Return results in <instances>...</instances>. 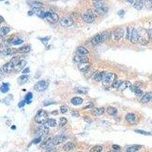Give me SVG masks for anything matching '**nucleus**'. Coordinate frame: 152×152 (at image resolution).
<instances>
[{
    "instance_id": "1",
    "label": "nucleus",
    "mask_w": 152,
    "mask_h": 152,
    "mask_svg": "<svg viewBox=\"0 0 152 152\" xmlns=\"http://www.w3.org/2000/svg\"><path fill=\"white\" fill-rule=\"evenodd\" d=\"M48 114L45 110H40L37 112L36 116L34 117V120L37 123L40 124V125H44L46 123L48 120Z\"/></svg>"
},
{
    "instance_id": "2",
    "label": "nucleus",
    "mask_w": 152,
    "mask_h": 152,
    "mask_svg": "<svg viewBox=\"0 0 152 152\" xmlns=\"http://www.w3.org/2000/svg\"><path fill=\"white\" fill-rule=\"evenodd\" d=\"M116 80V75L114 73L105 74L103 78V84L105 86H112L113 82Z\"/></svg>"
},
{
    "instance_id": "3",
    "label": "nucleus",
    "mask_w": 152,
    "mask_h": 152,
    "mask_svg": "<svg viewBox=\"0 0 152 152\" xmlns=\"http://www.w3.org/2000/svg\"><path fill=\"white\" fill-rule=\"evenodd\" d=\"M139 34V41L141 44L142 45H146L148 43V40L150 39L149 33L143 29L140 31V32H138Z\"/></svg>"
},
{
    "instance_id": "4",
    "label": "nucleus",
    "mask_w": 152,
    "mask_h": 152,
    "mask_svg": "<svg viewBox=\"0 0 152 152\" xmlns=\"http://www.w3.org/2000/svg\"><path fill=\"white\" fill-rule=\"evenodd\" d=\"M48 86H49V83L46 81H44V80L39 81L37 82L35 84V85H34V90L37 91L41 92V91H45L46 88L48 87Z\"/></svg>"
},
{
    "instance_id": "5",
    "label": "nucleus",
    "mask_w": 152,
    "mask_h": 152,
    "mask_svg": "<svg viewBox=\"0 0 152 152\" xmlns=\"http://www.w3.org/2000/svg\"><path fill=\"white\" fill-rule=\"evenodd\" d=\"M94 7H95L96 12L99 15H104L108 11V8L107 6H105L103 3H101L100 2H96L94 4Z\"/></svg>"
},
{
    "instance_id": "6",
    "label": "nucleus",
    "mask_w": 152,
    "mask_h": 152,
    "mask_svg": "<svg viewBox=\"0 0 152 152\" xmlns=\"http://www.w3.org/2000/svg\"><path fill=\"white\" fill-rule=\"evenodd\" d=\"M73 20L70 18V17H64L61 19V21H59V24L61 26H62L63 28H69L71 27L72 25H73Z\"/></svg>"
},
{
    "instance_id": "7",
    "label": "nucleus",
    "mask_w": 152,
    "mask_h": 152,
    "mask_svg": "<svg viewBox=\"0 0 152 152\" xmlns=\"http://www.w3.org/2000/svg\"><path fill=\"white\" fill-rule=\"evenodd\" d=\"M82 19L84 20V21H85L87 24H92L95 21V17L91 12L88 11L82 15Z\"/></svg>"
},
{
    "instance_id": "8",
    "label": "nucleus",
    "mask_w": 152,
    "mask_h": 152,
    "mask_svg": "<svg viewBox=\"0 0 152 152\" xmlns=\"http://www.w3.org/2000/svg\"><path fill=\"white\" fill-rule=\"evenodd\" d=\"M45 18H47L53 23H56L59 21V16L54 12L51 11H45Z\"/></svg>"
},
{
    "instance_id": "9",
    "label": "nucleus",
    "mask_w": 152,
    "mask_h": 152,
    "mask_svg": "<svg viewBox=\"0 0 152 152\" xmlns=\"http://www.w3.org/2000/svg\"><path fill=\"white\" fill-rule=\"evenodd\" d=\"M129 40L132 43H137L139 41V34H138V32L136 29H135V28L132 29Z\"/></svg>"
},
{
    "instance_id": "10",
    "label": "nucleus",
    "mask_w": 152,
    "mask_h": 152,
    "mask_svg": "<svg viewBox=\"0 0 152 152\" xmlns=\"http://www.w3.org/2000/svg\"><path fill=\"white\" fill-rule=\"evenodd\" d=\"M124 32L122 28H117L113 32V38L114 40H119L123 37Z\"/></svg>"
},
{
    "instance_id": "11",
    "label": "nucleus",
    "mask_w": 152,
    "mask_h": 152,
    "mask_svg": "<svg viewBox=\"0 0 152 152\" xmlns=\"http://www.w3.org/2000/svg\"><path fill=\"white\" fill-rule=\"evenodd\" d=\"M5 73H11L13 72L15 69V65L12 63L11 62H8L6 64H5L3 66H2V69Z\"/></svg>"
},
{
    "instance_id": "12",
    "label": "nucleus",
    "mask_w": 152,
    "mask_h": 152,
    "mask_svg": "<svg viewBox=\"0 0 152 152\" xmlns=\"http://www.w3.org/2000/svg\"><path fill=\"white\" fill-rule=\"evenodd\" d=\"M66 139V136H63V135H58L56 136L51 142V143L54 145H58L61 143H62L63 142H65Z\"/></svg>"
},
{
    "instance_id": "13",
    "label": "nucleus",
    "mask_w": 152,
    "mask_h": 152,
    "mask_svg": "<svg viewBox=\"0 0 152 152\" xmlns=\"http://www.w3.org/2000/svg\"><path fill=\"white\" fill-rule=\"evenodd\" d=\"M75 62L77 63H87L89 62V59L85 56H79V55H76L74 57Z\"/></svg>"
},
{
    "instance_id": "14",
    "label": "nucleus",
    "mask_w": 152,
    "mask_h": 152,
    "mask_svg": "<svg viewBox=\"0 0 152 152\" xmlns=\"http://www.w3.org/2000/svg\"><path fill=\"white\" fill-rule=\"evenodd\" d=\"M37 132H38V133L40 134V137H41V136H43V135H47V134L49 133V129L48 127H46V125H41L40 126H39V127H38Z\"/></svg>"
},
{
    "instance_id": "15",
    "label": "nucleus",
    "mask_w": 152,
    "mask_h": 152,
    "mask_svg": "<svg viewBox=\"0 0 152 152\" xmlns=\"http://www.w3.org/2000/svg\"><path fill=\"white\" fill-rule=\"evenodd\" d=\"M105 111V109L104 107H98V108H94L93 110H92V114L95 116H101L102 114H104Z\"/></svg>"
},
{
    "instance_id": "16",
    "label": "nucleus",
    "mask_w": 152,
    "mask_h": 152,
    "mask_svg": "<svg viewBox=\"0 0 152 152\" xmlns=\"http://www.w3.org/2000/svg\"><path fill=\"white\" fill-rule=\"evenodd\" d=\"M76 53H77V55H79V56H85V55L89 53V51H88V50L84 46H79L77 48Z\"/></svg>"
},
{
    "instance_id": "17",
    "label": "nucleus",
    "mask_w": 152,
    "mask_h": 152,
    "mask_svg": "<svg viewBox=\"0 0 152 152\" xmlns=\"http://www.w3.org/2000/svg\"><path fill=\"white\" fill-rule=\"evenodd\" d=\"M125 120L131 124H133L136 121V116L133 113H128L125 116Z\"/></svg>"
},
{
    "instance_id": "18",
    "label": "nucleus",
    "mask_w": 152,
    "mask_h": 152,
    "mask_svg": "<svg viewBox=\"0 0 152 152\" xmlns=\"http://www.w3.org/2000/svg\"><path fill=\"white\" fill-rule=\"evenodd\" d=\"M75 148V143L71 142H67V143H66L64 145H63V150H64L65 151H70L73 150Z\"/></svg>"
},
{
    "instance_id": "19",
    "label": "nucleus",
    "mask_w": 152,
    "mask_h": 152,
    "mask_svg": "<svg viewBox=\"0 0 152 152\" xmlns=\"http://www.w3.org/2000/svg\"><path fill=\"white\" fill-rule=\"evenodd\" d=\"M102 39H101V36H100V34H97L95 35L93 38H92V40H91V43L93 45L96 46L100 43H102Z\"/></svg>"
},
{
    "instance_id": "20",
    "label": "nucleus",
    "mask_w": 152,
    "mask_h": 152,
    "mask_svg": "<svg viewBox=\"0 0 152 152\" xmlns=\"http://www.w3.org/2000/svg\"><path fill=\"white\" fill-rule=\"evenodd\" d=\"M151 99H152V94L149 92V93H146L145 94L142 96L141 101H142V103L146 104V103H148Z\"/></svg>"
},
{
    "instance_id": "21",
    "label": "nucleus",
    "mask_w": 152,
    "mask_h": 152,
    "mask_svg": "<svg viewBox=\"0 0 152 152\" xmlns=\"http://www.w3.org/2000/svg\"><path fill=\"white\" fill-rule=\"evenodd\" d=\"M18 52V49H15V48H8L3 50V53L5 55H14Z\"/></svg>"
},
{
    "instance_id": "22",
    "label": "nucleus",
    "mask_w": 152,
    "mask_h": 152,
    "mask_svg": "<svg viewBox=\"0 0 152 152\" xmlns=\"http://www.w3.org/2000/svg\"><path fill=\"white\" fill-rule=\"evenodd\" d=\"M104 75H105V74H104V72H96V73L93 75V78H94V81L99 82V81H103V78H104Z\"/></svg>"
},
{
    "instance_id": "23",
    "label": "nucleus",
    "mask_w": 152,
    "mask_h": 152,
    "mask_svg": "<svg viewBox=\"0 0 152 152\" xmlns=\"http://www.w3.org/2000/svg\"><path fill=\"white\" fill-rule=\"evenodd\" d=\"M131 86H132V84L129 81H122L118 88L120 91H123V90L126 89V88L130 87Z\"/></svg>"
},
{
    "instance_id": "24",
    "label": "nucleus",
    "mask_w": 152,
    "mask_h": 152,
    "mask_svg": "<svg viewBox=\"0 0 152 152\" xmlns=\"http://www.w3.org/2000/svg\"><path fill=\"white\" fill-rule=\"evenodd\" d=\"M130 87H131L130 89L132 90V91L135 92V94L137 96H138V97H141V96H142V95H143V91H142L140 89V88L137 87L136 86H131Z\"/></svg>"
},
{
    "instance_id": "25",
    "label": "nucleus",
    "mask_w": 152,
    "mask_h": 152,
    "mask_svg": "<svg viewBox=\"0 0 152 152\" xmlns=\"http://www.w3.org/2000/svg\"><path fill=\"white\" fill-rule=\"evenodd\" d=\"M31 7L33 8V11H37L38 10H40V8H41V7L43 6L42 3L40 2H32L31 3Z\"/></svg>"
},
{
    "instance_id": "26",
    "label": "nucleus",
    "mask_w": 152,
    "mask_h": 152,
    "mask_svg": "<svg viewBox=\"0 0 152 152\" xmlns=\"http://www.w3.org/2000/svg\"><path fill=\"white\" fill-rule=\"evenodd\" d=\"M83 102V99L78 97H75L71 100V103L74 105H79L81 104Z\"/></svg>"
},
{
    "instance_id": "27",
    "label": "nucleus",
    "mask_w": 152,
    "mask_h": 152,
    "mask_svg": "<svg viewBox=\"0 0 152 152\" xmlns=\"http://www.w3.org/2000/svg\"><path fill=\"white\" fill-rule=\"evenodd\" d=\"M78 67H79V69L81 72H87L90 68V65H89V63H88V62H87V63H79Z\"/></svg>"
},
{
    "instance_id": "28",
    "label": "nucleus",
    "mask_w": 152,
    "mask_h": 152,
    "mask_svg": "<svg viewBox=\"0 0 152 152\" xmlns=\"http://www.w3.org/2000/svg\"><path fill=\"white\" fill-rule=\"evenodd\" d=\"M134 8L137 10H141L142 9L143 6H144V3L142 2V0H137V1H135V2L134 3L133 5Z\"/></svg>"
},
{
    "instance_id": "29",
    "label": "nucleus",
    "mask_w": 152,
    "mask_h": 152,
    "mask_svg": "<svg viewBox=\"0 0 152 152\" xmlns=\"http://www.w3.org/2000/svg\"><path fill=\"white\" fill-rule=\"evenodd\" d=\"M31 51V46L29 45L24 46L18 49V52L21 53H28Z\"/></svg>"
},
{
    "instance_id": "30",
    "label": "nucleus",
    "mask_w": 152,
    "mask_h": 152,
    "mask_svg": "<svg viewBox=\"0 0 152 152\" xmlns=\"http://www.w3.org/2000/svg\"><path fill=\"white\" fill-rule=\"evenodd\" d=\"M10 32V28L8 27H2L0 30V36L1 37H3L4 36H6Z\"/></svg>"
},
{
    "instance_id": "31",
    "label": "nucleus",
    "mask_w": 152,
    "mask_h": 152,
    "mask_svg": "<svg viewBox=\"0 0 152 152\" xmlns=\"http://www.w3.org/2000/svg\"><path fill=\"white\" fill-rule=\"evenodd\" d=\"M107 113L110 116H115L116 114L117 113V110L115 107H109L107 109Z\"/></svg>"
},
{
    "instance_id": "32",
    "label": "nucleus",
    "mask_w": 152,
    "mask_h": 152,
    "mask_svg": "<svg viewBox=\"0 0 152 152\" xmlns=\"http://www.w3.org/2000/svg\"><path fill=\"white\" fill-rule=\"evenodd\" d=\"M100 36H101V39H102V41H105L107 40H108L109 38L110 37V34L108 32V31H104L100 34Z\"/></svg>"
},
{
    "instance_id": "33",
    "label": "nucleus",
    "mask_w": 152,
    "mask_h": 152,
    "mask_svg": "<svg viewBox=\"0 0 152 152\" xmlns=\"http://www.w3.org/2000/svg\"><path fill=\"white\" fill-rule=\"evenodd\" d=\"M0 90H1L2 93H4V94L7 93L9 91V84H6V83L2 84V86H1V88H0Z\"/></svg>"
},
{
    "instance_id": "34",
    "label": "nucleus",
    "mask_w": 152,
    "mask_h": 152,
    "mask_svg": "<svg viewBox=\"0 0 152 152\" xmlns=\"http://www.w3.org/2000/svg\"><path fill=\"white\" fill-rule=\"evenodd\" d=\"M26 64H27L26 61H24V60H21V61L19 62L18 64L15 66V69H17V70H18V69H22L25 66H26Z\"/></svg>"
},
{
    "instance_id": "35",
    "label": "nucleus",
    "mask_w": 152,
    "mask_h": 152,
    "mask_svg": "<svg viewBox=\"0 0 152 152\" xmlns=\"http://www.w3.org/2000/svg\"><path fill=\"white\" fill-rule=\"evenodd\" d=\"M46 124L49 127H55L56 126V121L53 119H49Z\"/></svg>"
},
{
    "instance_id": "36",
    "label": "nucleus",
    "mask_w": 152,
    "mask_h": 152,
    "mask_svg": "<svg viewBox=\"0 0 152 152\" xmlns=\"http://www.w3.org/2000/svg\"><path fill=\"white\" fill-rule=\"evenodd\" d=\"M32 99H33V94H32V93H28V94H26V97H25L24 100L26 101V104H29L31 103Z\"/></svg>"
},
{
    "instance_id": "37",
    "label": "nucleus",
    "mask_w": 152,
    "mask_h": 152,
    "mask_svg": "<svg viewBox=\"0 0 152 152\" xmlns=\"http://www.w3.org/2000/svg\"><path fill=\"white\" fill-rule=\"evenodd\" d=\"M28 79V75H22V76H21V77L19 78V82H20L21 84H23L27 82Z\"/></svg>"
},
{
    "instance_id": "38",
    "label": "nucleus",
    "mask_w": 152,
    "mask_h": 152,
    "mask_svg": "<svg viewBox=\"0 0 152 152\" xmlns=\"http://www.w3.org/2000/svg\"><path fill=\"white\" fill-rule=\"evenodd\" d=\"M102 149H103V148L101 147V146H100V145H96V146L93 147V148L91 149L90 152H101V151H102Z\"/></svg>"
},
{
    "instance_id": "39",
    "label": "nucleus",
    "mask_w": 152,
    "mask_h": 152,
    "mask_svg": "<svg viewBox=\"0 0 152 152\" xmlns=\"http://www.w3.org/2000/svg\"><path fill=\"white\" fill-rule=\"evenodd\" d=\"M50 141H51V138H50L49 137V138H46L42 142L40 147H46V146L49 145V144L50 143Z\"/></svg>"
},
{
    "instance_id": "40",
    "label": "nucleus",
    "mask_w": 152,
    "mask_h": 152,
    "mask_svg": "<svg viewBox=\"0 0 152 152\" xmlns=\"http://www.w3.org/2000/svg\"><path fill=\"white\" fill-rule=\"evenodd\" d=\"M66 123H67V119L65 117L60 118L59 122V125L60 127H63V126H64L65 125H66Z\"/></svg>"
},
{
    "instance_id": "41",
    "label": "nucleus",
    "mask_w": 152,
    "mask_h": 152,
    "mask_svg": "<svg viewBox=\"0 0 152 152\" xmlns=\"http://www.w3.org/2000/svg\"><path fill=\"white\" fill-rule=\"evenodd\" d=\"M139 148H141V146H138V145H135L133 147H131L128 149L127 152H136Z\"/></svg>"
},
{
    "instance_id": "42",
    "label": "nucleus",
    "mask_w": 152,
    "mask_h": 152,
    "mask_svg": "<svg viewBox=\"0 0 152 152\" xmlns=\"http://www.w3.org/2000/svg\"><path fill=\"white\" fill-rule=\"evenodd\" d=\"M76 92L78 94H85L87 93V90L84 89V88L78 87V88H76Z\"/></svg>"
},
{
    "instance_id": "43",
    "label": "nucleus",
    "mask_w": 152,
    "mask_h": 152,
    "mask_svg": "<svg viewBox=\"0 0 152 152\" xmlns=\"http://www.w3.org/2000/svg\"><path fill=\"white\" fill-rule=\"evenodd\" d=\"M135 132H137V133H139V134L145 135H152V133H151V132H146V131H143V130H138V129H136V130H135Z\"/></svg>"
},
{
    "instance_id": "44",
    "label": "nucleus",
    "mask_w": 152,
    "mask_h": 152,
    "mask_svg": "<svg viewBox=\"0 0 152 152\" xmlns=\"http://www.w3.org/2000/svg\"><path fill=\"white\" fill-rule=\"evenodd\" d=\"M67 111H68V108H67V107L66 106H65V105H62L61 107H60V112H61V113H67Z\"/></svg>"
},
{
    "instance_id": "45",
    "label": "nucleus",
    "mask_w": 152,
    "mask_h": 152,
    "mask_svg": "<svg viewBox=\"0 0 152 152\" xmlns=\"http://www.w3.org/2000/svg\"><path fill=\"white\" fill-rule=\"evenodd\" d=\"M21 60L19 59V58H18V57H15V58H13V59H11V62L12 63H13V64L15 65V66H16L18 64V63H19V62H20Z\"/></svg>"
},
{
    "instance_id": "46",
    "label": "nucleus",
    "mask_w": 152,
    "mask_h": 152,
    "mask_svg": "<svg viewBox=\"0 0 152 152\" xmlns=\"http://www.w3.org/2000/svg\"><path fill=\"white\" fill-rule=\"evenodd\" d=\"M12 44H14V45H20L23 43V40H21V39H15L13 41H11Z\"/></svg>"
},
{
    "instance_id": "47",
    "label": "nucleus",
    "mask_w": 152,
    "mask_h": 152,
    "mask_svg": "<svg viewBox=\"0 0 152 152\" xmlns=\"http://www.w3.org/2000/svg\"><path fill=\"white\" fill-rule=\"evenodd\" d=\"M120 83H121V81H119L116 80L115 81L113 82V84H112V87H114V88H118L119 84H120Z\"/></svg>"
},
{
    "instance_id": "48",
    "label": "nucleus",
    "mask_w": 152,
    "mask_h": 152,
    "mask_svg": "<svg viewBox=\"0 0 152 152\" xmlns=\"http://www.w3.org/2000/svg\"><path fill=\"white\" fill-rule=\"evenodd\" d=\"M41 142V137H38L37 138L34 139V140L33 141V143L34 144H37V143H40Z\"/></svg>"
},
{
    "instance_id": "49",
    "label": "nucleus",
    "mask_w": 152,
    "mask_h": 152,
    "mask_svg": "<svg viewBox=\"0 0 152 152\" xmlns=\"http://www.w3.org/2000/svg\"><path fill=\"white\" fill-rule=\"evenodd\" d=\"M25 104H26V101H25V100H22V101H21V102L18 104V107H24Z\"/></svg>"
},
{
    "instance_id": "50",
    "label": "nucleus",
    "mask_w": 152,
    "mask_h": 152,
    "mask_svg": "<svg viewBox=\"0 0 152 152\" xmlns=\"http://www.w3.org/2000/svg\"><path fill=\"white\" fill-rule=\"evenodd\" d=\"M46 152H56V151L53 148H52V147H49L46 151Z\"/></svg>"
},
{
    "instance_id": "51",
    "label": "nucleus",
    "mask_w": 152,
    "mask_h": 152,
    "mask_svg": "<svg viewBox=\"0 0 152 152\" xmlns=\"http://www.w3.org/2000/svg\"><path fill=\"white\" fill-rule=\"evenodd\" d=\"M53 104H54V102H52V101H45V102L43 103V105H44L45 107H46V106H48V105Z\"/></svg>"
},
{
    "instance_id": "52",
    "label": "nucleus",
    "mask_w": 152,
    "mask_h": 152,
    "mask_svg": "<svg viewBox=\"0 0 152 152\" xmlns=\"http://www.w3.org/2000/svg\"><path fill=\"white\" fill-rule=\"evenodd\" d=\"M72 114L73 116H79V113L76 110H72Z\"/></svg>"
},
{
    "instance_id": "53",
    "label": "nucleus",
    "mask_w": 152,
    "mask_h": 152,
    "mask_svg": "<svg viewBox=\"0 0 152 152\" xmlns=\"http://www.w3.org/2000/svg\"><path fill=\"white\" fill-rule=\"evenodd\" d=\"M49 37H44V38H43V39H41V41L43 42V43L46 44V43L49 40Z\"/></svg>"
},
{
    "instance_id": "54",
    "label": "nucleus",
    "mask_w": 152,
    "mask_h": 152,
    "mask_svg": "<svg viewBox=\"0 0 152 152\" xmlns=\"http://www.w3.org/2000/svg\"><path fill=\"white\" fill-rule=\"evenodd\" d=\"M113 149H114V150H116V151H118V150H119L120 149V147L119 146V145H113Z\"/></svg>"
},
{
    "instance_id": "55",
    "label": "nucleus",
    "mask_w": 152,
    "mask_h": 152,
    "mask_svg": "<svg viewBox=\"0 0 152 152\" xmlns=\"http://www.w3.org/2000/svg\"><path fill=\"white\" fill-rule=\"evenodd\" d=\"M30 72V70H29V68H25L23 71H22V72L24 73V74H25V73H28Z\"/></svg>"
},
{
    "instance_id": "56",
    "label": "nucleus",
    "mask_w": 152,
    "mask_h": 152,
    "mask_svg": "<svg viewBox=\"0 0 152 152\" xmlns=\"http://www.w3.org/2000/svg\"><path fill=\"white\" fill-rule=\"evenodd\" d=\"M148 33H149V36H150V39L152 40V28L148 31Z\"/></svg>"
},
{
    "instance_id": "57",
    "label": "nucleus",
    "mask_w": 152,
    "mask_h": 152,
    "mask_svg": "<svg viewBox=\"0 0 152 152\" xmlns=\"http://www.w3.org/2000/svg\"><path fill=\"white\" fill-rule=\"evenodd\" d=\"M120 16H123V15L125 14V12H124V11H119V13H118Z\"/></svg>"
},
{
    "instance_id": "58",
    "label": "nucleus",
    "mask_w": 152,
    "mask_h": 152,
    "mask_svg": "<svg viewBox=\"0 0 152 152\" xmlns=\"http://www.w3.org/2000/svg\"><path fill=\"white\" fill-rule=\"evenodd\" d=\"M52 114H53V115H58V111H57V110L53 111V112H52Z\"/></svg>"
},
{
    "instance_id": "59",
    "label": "nucleus",
    "mask_w": 152,
    "mask_h": 152,
    "mask_svg": "<svg viewBox=\"0 0 152 152\" xmlns=\"http://www.w3.org/2000/svg\"><path fill=\"white\" fill-rule=\"evenodd\" d=\"M126 1H127L129 3H131V4L134 2V0H126Z\"/></svg>"
},
{
    "instance_id": "60",
    "label": "nucleus",
    "mask_w": 152,
    "mask_h": 152,
    "mask_svg": "<svg viewBox=\"0 0 152 152\" xmlns=\"http://www.w3.org/2000/svg\"><path fill=\"white\" fill-rule=\"evenodd\" d=\"M0 18H1V20H2V22H3V21H4V19H3L2 16H0Z\"/></svg>"
},
{
    "instance_id": "61",
    "label": "nucleus",
    "mask_w": 152,
    "mask_h": 152,
    "mask_svg": "<svg viewBox=\"0 0 152 152\" xmlns=\"http://www.w3.org/2000/svg\"><path fill=\"white\" fill-rule=\"evenodd\" d=\"M107 152H116L115 150H112V151H107Z\"/></svg>"
},
{
    "instance_id": "62",
    "label": "nucleus",
    "mask_w": 152,
    "mask_h": 152,
    "mask_svg": "<svg viewBox=\"0 0 152 152\" xmlns=\"http://www.w3.org/2000/svg\"><path fill=\"white\" fill-rule=\"evenodd\" d=\"M93 1H94V2H100L101 0H93Z\"/></svg>"
},
{
    "instance_id": "63",
    "label": "nucleus",
    "mask_w": 152,
    "mask_h": 152,
    "mask_svg": "<svg viewBox=\"0 0 152 152\" xmlns=\"http://www.w3.org/2000/svg\"><path fill=\"white\" fill-rule=\"evenodd\" d=\"M148 1H149V2H151L152 3V0H148Z\"/></svg>"
},
{
    "instance_id": "64",
    "label": "nucleus",
    "mask_w": 152,
    "mask_h": 152,
    "mask_svg": "<svg viewBox=\"0 0 152 152\" xmlns=\"http://www.w3.org/2000/svg\"><path fill=\"white\" fill-rule=\"evenodd\" d=\"M1 1H3V0H1Z\"/></svg>"
}]
</instances>
